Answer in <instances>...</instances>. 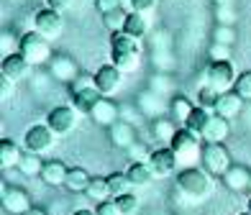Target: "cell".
Returning a JSON list of instances; mask_svg holds the SVG:
<instances>
[{
	"label": "cell",
	"mask_w": 251,
	"mask_h": 215,
	"mask_svg": "<svg viewBox=\"0 0 251 215\" xmlns=\"http://www.w3.org/2000/svg\"><path fill=\"white\" fill-rule=\"evenodd\" d=\"M141 59V44L126 36L123 31L110 33V62L118 67L121 72H133Z\"/></svg>",
	"instance_id": "1"
},
{
	"label": "cell",
	"mask_w": 251,
	"mask_h": 215,
	"mask_svg": "<svg viewBox=\"0 0 251 215\" xmlns=\"http://www.w3.org/2000/svg\"><path fill=\"white\" fill-rule=\"evenodd\" d=\"M177 190L192 200H205L213 192V174H208L202 167H187L177 174Z\"/></svg>",
	"instance_id": "2"
},
{
	"label": "cell",
	"mask_w": 251,
	"mask_h": 215,
	"mask_svg": "<svg viewBox=\"0 0 251 215\" xmlns=\"http://www.w3.org/2000/svg\"><path fill=\"white\" fill-rule=\"evenodd\" d=\"M200 136L198 133H192L190 128L185 126H179L177 133L172 136V141H169V146H172V151L177 154V159L182 167H195V162L202 156V149H200Z\"/></svg>",
	"instance_id": "3"
},
{
	"label": "cell",
	"mask_w": 251,
	"mask_h": 215,
	"mask_svg": "<svg viewBox=\"0 0 251 215\" xmlns=\"http://www.w3.org/2000/svg\"><path fill=\"white\" fill-rule=\"evenodd\" d=\"M18 54L24 56V59L33 67V64H44V62H49V56H51V47H49V41L44 39L41 33L28 31V33H24V36L18 39Z\"/></svg>",
	"instance_id": "4"
},
{
	"label": "cell",
	"mask_w": 251,
	"mask_h": 215,
	"mask_svg": "<svg viewBox=\"0 0 251 215\" xmlns=\"http://www.w3.org/2000/svg\"><path fill=\"white\" fill-rule=\"evenodd\" d=\"M102 100L100 90L95 87V80L93 77H77L75 85H72V108L77 113H93V108Z\"/></svg>",
	"instance_id": "5"
},
{
	"label": "cell",
	"mask_w": 251,
	"mask_h": 215,
	"mask_svg": "<svg viewBox=\"0 0 251 215\" xmlns=\"http://www.w3.org/2000/svg\"><path fill=\"white\" fill-rule=\"evenodd\" d=\"M200 164L208 174L213 177H226V172L231 169V154L226 151L223 143H205L202 146V156H200Z\"/></svg>",
	"instance_id": "6"
},
{
	"label": "cell",
	"mask_w": 251,
	"mask_h": 215,
	"mask_svg": "<svg viewBox=\"0 0 251 215\" xmlns=\"http://www.w3.org/2000/svg\"><path fill=\"white\" fill-rule=\"evenodd\" d=\"M33 31L41 33L47 41L51 39H59L62 36V28H64V21H62V13L59 10H51V8H41L36 10V16H33Z\"/></svg>",
	"instance_id": "7"
},
{
	"label": "cell",
	"mask_w": 251,
	"mask_h": 215,
	"mask_svg": "<svg viewBox=\"0 0 251 215\" xmlns=\"http://www.w3.org/2000/svg\"><path fill=\"white\" fill-rule=\"evenodd\" d=\"M54 131L47 126V123H33V126L26 131L24 136V146H26V151L31 154H44V151H49L51 146H54Z\"/></svg>",
	"instance_id": "8"
},
{
	"label": "cell",
	"mask_w": 251,
	"mask_h": 215,
	"mask_svg": "<svg viewBox=\"0 0 251 215\" xmlns=\"http://www.w3.org/2000/svg\"><path fill=\"white\" fill-rule=\"evenodd\" d=\"M47 126L54 131V136L72 133V128L77 126V110L72 105H56V108H51L49 116H47Z\"/></svg>",
	"instance_id": "9"
},
{
	"label": "cell",
	"mask_w": 251,
	"mask_h": 215,
	"mask_svg": "<svg viewBox=\"0 0 251 215\" xmlns=\"http://www.w3.org/2000/svg\"><path fill=\"white\" fill-rule=\"evenodd\" d=\"M149 167H151L154 177H169V174L177 172L179 159L172 151V146H159V149H154L149 154Z\"/></svg>",
	"instance_id": "10"
},
{
	"label": "cell",
	"mask_w": 251,
	"mask_h": 215,
	"mask_svg": "<svg viewBox=\"0 0 251 215\" xmlns=\"http://www.w3.org/2000/svg\"><path fill=\"white\" fill-rule=\"evenodd\" d=\"M205 80H208L210 87L218 90V93H221V90L228 93V87L236 85V74H233L231 62H210L208 72H205Z\"/></svg>",
	"instance_id": "11"
},
{
	"label": "cell",
	"mask_w": 251,
	"mask_h": 215,
	"mask_svg": "<svg viewBox=\"0 0 251 215\" xmlns=\"http://www.w3.org/2000/svg\"><path fill=\"white\" fill-rule=\"evenodd\" d=\"M93 80H95V87L100 90V95H113L121 87V82H123V72L118 70L116 64H102L100 70L93 74Z\"/></svg>",
	"instance_id": "12"
},
{
	"label": "cell",
	"mask_w": 251,
	"mask_h": 215,
	"mask_svg": "<svg viewBox=\"0 0 251 215\" xmlns=\"http://www.w3.org/2000/svg\"><path fill=\"white\" fill-rule=\"evenodd\" d=\"M0 70H3V80L18 85L21 80H26V77H28L31 64L16 51V54H10V56H3V64H0Z\"/></svg>",
	"instance_id": "13"
},
{
	"label": "cell",
	"mask_w": 251,
	"mask_h": 215,
	"mask_svg": "<svg viewBox=\"0 0 251 215\" xmlns=\"http://www.w3.org/2000/svg\"><path fill=\"white\" fill-rule=\"evenodd\" d=\"M3 208L10 215H26L33 205L28 192H24L21 187H3Z\"/></svg>",
	"instance_id": "14"
},
{
	"label": "cell",
	"mask_w": 251,
	"mask_h": 215,
	"mask_svg": "<svg viewBox=\"0 0 251 215\" xmlns=\"http://www.w3.org/2000/svg\"><path fill=\"white\" fill-rule=\"evenodd\" d=\"M241 108H244V100L238 97L233 90H228V93H221L213 113H215V116H221V118H226V120H231V118H236L238 113H241Z\"/></svg>",
	"instance_id": "15"
},
{
	"label": "cell",
	"mask_w": 251,
	"mask_h": 215,
	"mask_svg": "<svg viewBox=\"0 0 251 215\" xmlns=\"http://www.w3.org/2000/svg\"><path fill=\"white\" fill-rule=\"evenodd\" d=\"M108 136H110V143L113 146H121V149H131V146H136V133H133V126L126 120H118L113 123V126L108 128Z\"/></svg>",
	"instance_id": "16"
},
{
	"label": "cell",
	"mask_w": 251,
	"mask_h": 215,
	"mask_svg": "<svg viewBox=\"0 0 251 215\" xmlns=\"http://www.w3.org/2000/svg\"><path fill=\"white\" fill-rule=\"evenodd\" d=\"M90 118H93L98 126H113V123H118V108L116 103H110L108 97H102L100 103L93 108V113H90Z\"/></svg>",
	"instance_id": "17"
},
{
	"label": "cell",
	"mask_w": 251,
	"mask_h": 215,
	"mask_svg": "<svg viewBox=\"0 0 251 215\" xmlns=\"http://www.w3.org/2000/svg\"><path fill=\"white\" fill-rule=\"evenodd\" d=\"M67 174H70V167H64L59 159L47 162L44 164V172H41V182L49 185V187H59L67 182Z\"/></svg>",
	"instance_id": "18"
},
{
	"label": "cell",
	"mask_w": 251,
	"mask_h": 215,
	"mask_svg": "<svg viewBox=\"0 0 251 215\" xmlns=\"http://www.w3.org/2000/svg\"><path fill=\"white\" fill-rule=\"evenodd\" d=\"M223 185L231 192H246L251 185V172L246 167H231L223 177Z\"/></svg>",
	"instance_id": "19"
},
{
	"label": "cell",
	"mask_w": 251,
	"mask_h": 215,
	"mask_svg": "<svg viewBox=\"0 0 251 215\" xmlns=\"http://www.w3.org/2000/svg\"><path fill=\"white\" fill-rule=\"evenodd\" d=\"M126 174H128L133 187H146L154 179V172H151L149 162H141V159H133L128 164V169H126Z\"/></svg>",
	"instance_id": "20"
},
{
	"label": "cell",
	"mask_w": 251,
	"mask_h": 215,
	"mask_svg": "<svg viewBox=\"0 0 251 215\" xmlns=\"http://www.w3.org/2000/svg\"><path fill=\"white\" fill-rule=\"evenodd\" d=\"M49 70H51V74L56 77V80H62V82H75L77 80V64L70 59V56H54Z\"/></svg>",
	"instance_id": "21"
},
{
	"label": "cell",
	"mask_w": 251,
	"mask_h": 215,
	"mask_svg": "<svg viewBox=\"0 0 251 215\" xmlns=\"http://www.w3.org/2000/svg\"><path fill=\"white\" fill-rule=\"evenodd\" d=\"M228 131H231V126H228V120L221 118V116H213L208 128H205L202 133V141L205 143H223L228 139Z\"/></svg>",
	"instance_id": "22"
},
{
	"label": "cell",
	"mask_w": 251,
	"mask_h": 215,
	"mask_svg": "<svg viewBox=\"0 0 251 215\" xmlns=\"http://www.w3.org/2000/svg\"><path fill=\"white\" fill-rule=\"evenodd\" d=\"M213 116H215L213 110L202 108V105H195V110L190 113V118H187V123H185V128H190L192 133H198L200 139H202V133H205V128H208V123H210Z\"/></svg>",
	"instance_id": "23"
},
{
	"label": "cell",
	"mask_w": 251,
	"mask_h": 215,
	"mask_svg": "<svg viewBox=\"0 0 251 215\" xmlns=\"http://www.w3.org/2000/svg\"><path fill=\"white\" fill-rule=\"evenodd\" d=\"M90 182H93V177H90L82 167H72L70 169V174H67V182H64V187L70 190V192H75V195H79V192H87V187H90Z\"/></svg>",
	"instance_id": "24"
},
{
	"label": "cell",
	"mask_w": 251,
	"mask_h": 215,
	"mask_svg": "<svg viewBox=\"0 0 251 215\" xmlns=\"http://www.w3.org/2000/svg\"><path fill=\"white\" fill-rule=\"evenodd\" d=\"M21 156H24V151H21V146L16 141H10V139L0 141V167H5V169L18 167Z\"/></svg>",
	"instance_id": "25"
},
{
	"label": "cell",
	"mask_w": 251,
	"mask_h": 215,
	"mask_svg": "<svg viewBox=\"0 0 251 215\" xmlns=\"http://www.w3.org/2000/svg\"><path fill=\"white\" fill-rule=\"evenodd\" d=\"M44 164H47V162H41V156H39V154L24 151V156H21V162H18L16 169H18V172L24 174V177H41Z\"/></svg>",
	"instance_id": "26"
},
{
	"label": "cell",
	"mask_w": 251,
	"mask_h": 215,
	"mask_svg": "<svg viewBox=\"0 0 251 215\" xmlns=\"http://www.w3.org/2000/svg\"><path fill=\"white\" fill-rule=\"evenodd\" d=\"M85 195L95 202V205H100V202H108L113 195H110V187H108V177H93V182H90L87 192Z\"/></svg>",
	"instance_id": "27"
},
{
	"label": "cell",
	"mask_w": 251,
	"mask_h": 215,
	"mask_svg": "<svg viewBox=\"0 0 251 215\" xmlns=\"http://www.w3.org/2000/svg\"><path fill=\"white\" fill-rule=\"evenodd\" d=\"M146 21H144V16L141 13H128V18H126V26H123V33L126 36H131V39H136V41H141L144 39V33H146Z\"/></svg>",
	"instance_id": "28"
},
{
	"label": "cell",
	"mask_w": 251,
	"mask_h": 215,
	"mask_svg": "<svg viewBox=\"0 0 251 215\" xmlns=\"http://www.w3.org/2000/svg\"><path fill=\"white\" fill-rule=\"evenodd\" d=\"M108 187H110V195L118 197V195H126L128 187H133V185L126 172H113V174H108Z\"/></svg>",
	"instance_id": "29"
},
{
	"label": "cell",
	"mask_w": 251,
	"mask_h": 215,
	"mask_svg": "<svg viewBox=\"0 0 251 215\" xmlns=\"http://www.w3.org/2000/svg\"><path fill=\"white\" fill-rule=\"evenodd\" d=\"M192 110H195V105H192L187 97H182V95H179V97L172 100V116H175V120L182 123V126L187 123V118H190V113H192Z\"/></svg>",
	"instance_id": "30"
},
{
	"label": "cell",
	"mask_w": 251,
	"mask_h": 215,
	"mask_svg": "<svg viewBox=\"0 0 251 215\" xmlns=\"http://www.w3.org/2000/svg\"><path fill=\"white\" fill-rule=\"evenodd\" d=\"M126 18H128V10L118 8V10H110V13L102 16V24H105L113 33H118V31H123V26H126Z\"/></svg>",
	"instance_id": "31"
},
{
	"label": "cell",
	"mask_w": 251,
	"mask_h": 215,
	"mask_svg": "<svg viewBox=\"0 0 251 215\" xmlns=\"http://www.w3.org/2000/svg\"><path fill=\"white\" fill-rule=\"evenodd\" d=\"M113 200H116V205H118L121 215H136V213H139V197L131 195V192L118 195V197H113Z\"/></svg>",
	"instance_id": "32"
},
{
	"label": "cell",
	"mask_w": 251,
	"mask_h": 215,
	"mask_svg": "<svg viewBox=\"0 0 251 215\" xmlns=\"http://www.w3.org/2000/svg\"><path fill=\"white\" fill-rule=\"evenodd\" d=\"M218 97H221L218 90L210 87V85H205V87H200V93H198V103H200L202 108L213 110V108H215V103H218Z\"/></svg>",
	"instance_id": "33"
},
{
	"label": "cell",
	"mask_w": 251,
	"mask_h": 215,
	"mask_svg": "<svg viewBox=\"0 0 251 215\" xmlns=\"http://www.w3.org/2000/svg\"><path fill=\"white\" fill-rule=\"evenodd\" d=\"M233 93L238 95L246 103V100H251V72H244L236 77V85H233Z\"/></svg>",
	"instance_id": "34"
},
{
	"label": "cell",
	"mask_w": 251,
	"mask_h": 215,
	"mask_svg": "<svg viewBox=\"0 0 251 215\" xmlns=\"http://www.w3.org/2000/svg\"><path fill=\"white\" fill-rule=\"evenodd\" d=\"M179 126H175L172 120H156L154 123V136L156 139H167V141H172V136L177 133Z\"/></svg>",
	"instance_id": "35"
},
{
	"label": "cell",
	"mask_w": 251,
	"mask_h": 215,
	"mask_svg": "<svg viewBox=\"0 0 251 215\" xmlns=\"http://www.w3.org/2000/svg\"><path fill=\"white\" fill-rule=\"evenodd\" d=\"M233 41H236V31L231 26L221 24L218 28H215V44H226V47H231Z\"/></svg>",
	"instance_id": "36"
},
{
	"label": "cell",
	"mask_w": 251,
	"mask_h": 215,
	"mask_svg": "<svg viewBox=\"0 0 251 215\" xmlns=\"http://www.w3.org/2000/svg\"><path fill=\"white\" fill-rule=\"evenodd\" d=\"M231 59V47L226 44H213L210 47V62H228Z\"/></svg>",
	"instance_id": "37"
},
{
	"label": "cell",
	"mask_w": 251,
	"mask_h": 215,
	"mask_svg": "<svg viewBox=\"0 0 251 215\" xmlns=\"http://www.w3.org/2000/svg\"><path fill=\"white\" fill-rule=\"evenodd\" d=\"M95 215H121L116 200H108V202H100V205L95 208Z\"/></svg>",
	"instance_id": "38"
},
{
	"label": "cell",
	"mask_w": 251,
	"mask_h": 215,
	"mask_svg": "<svg viewBox=\"0 0 251 215\" xmlns=\"http://www.w3.org/2000/svg\"><path fill=\"white\" fill-rule=\"evenodd\" d=\"M95 8L100 10L102 16L110 13V10H118L121 8V0H95Z\"/></svg>",
	"instance_id": "39"
},
{
	"label": "cell",
	"mask_w": 251,
	"mask_h": 215,
	"mask_svg": "<svg viewBox=\"0 0 251 215\" xmlns=\"http://www.w3.org/2000/svg\"><path fill=\"white\" fill-rule=\"evenodd\" d=\"M156 0H131V8H133V13H146V10H151L154 8Z\"/></svg>",
	"instance_id": "40"
},
{
	"label": "cell",
	"mask_w": 251,
	"mask_h": 215,
	"mask_svg": "<svg viewBox=\"0 0 251 215\" xmlns=\"http://www.w3.org/2000/svg\"><path fill=\"white\" fill-rule=\"evenodd\" d=\"M70 5H72V0H47V8L59 10V13H62L64 8H70Z\"/></svg>",
	"instance_id": "41"
},
{
	"label": "cell",
	"mask_w": 251,
	"mask_h": 215,
	"mask_svg": "<svg viewBox=\"0 0 251 215\" xmlns=\"http://www.w3.org/2000/svg\"><path fill=\"white\" fill-rule=\"evenodd\" d=\"M0 85H3V87H0V93H3V97H8V95H10V85H13V82H8V80H3V82H0Z\"/></svg>",
	"instance_id": "42"
},
{
	"label": "cell",
	"mask_w": 251,
	"mask_h": 215,
	"mask_svg": "<svg viewBox=\"0 0 251 215\" xmlns=\"http://www.w3.org/2000/svg\"><path fill=\"white\" fill-rule=\"evenodd\" d=\"M26 215H49V213H47V210H41V208H31Z\"/></svg>",
	"instance_id": "43"
},
{
	"label": "cell",
	"mask_w": 251,
	"mask_h": 215,
	"mask_svg": "<svg viewBox=\"0 0 251 215\" xmlns=\"http://www.w3.org/2000/svg\"><path fill=\"white\" fill-rule=\"evenodd\" d=\"M75 215H95V210H77Z\"/></svg>",
	"instance_id": "44"
},
{
	"label": "cell",
	"mask_w": 251,
	"mask_h": 215,
	"mask_svg": "<svg viewBox=\"0 0 251 215\" xmlns=\"http://www.w3.org/2000/svg\"><path fill=\"white\" fill-rule=\"evenodd\" d=\"M246 213H251V197H249V210H246Z\"/></svg>",
	"instance_id": "45"
},
{
	"label": "cell",
	"mask_w": 251,
	"mask_h": 215,
	"mask_svg": "<svg viewBox=\"0 0 251 215\" xmlns=\"http://www.w3.org/2000/svg\"><path fill=\"white\" fill-rule=\"evenodd\" d=\"M241 215H251V213H241Z\"/></svg>",
	"instance_id": "46"
},
{
	"label": "cell",
	"mask_w": 251,
	"mask_h": 215,
	"mask_svg": "<svg viewBox=\"0 0 251 215\" xmlns=\"http://www.w3.org/2000/svg\"><path fill=\"white\" fill-rule=\"evenodd\" d=\"M249 192H251V185H249Z\"/></svg>",
	"instance_id": "47"
}]
</instances>
